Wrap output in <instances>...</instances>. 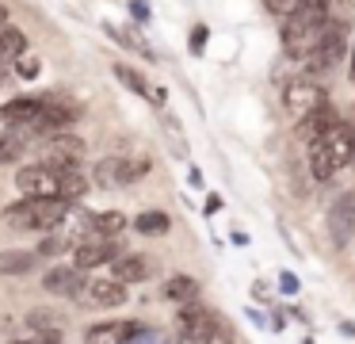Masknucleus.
Instances as JSON below:
<instances>
[{"label": "nucleus", "instance_id": "10", "mask_svg": "<svg viewBox=\"0 0 355 344\" xmlns=\"http://www.w3.org/2000/svg\"><path fill=\"white\" fill-rule=\"evenodd\" d=\"M16 188L27 199H42V195H58V168L46 165H27L16 172Z\"/></svg>", "mask_w": 355, "mask_h": 344}, {"label": "nucleus", "instance_id": "24", "mask_svg": "<svg viewBox=\"0 0 355 344\" xmlns=\"http://www.w3.org/2000/svg\"><path fill=\"white\" fill-rule=\"evenodd\" d=\"M24 145H27L24 134H16V130H4V134H0V165L16 161L19 153H24Z\"/></svg>", "mask_w": 355, "mask_h": 344}, {"label": "nucleus", "instance_id": "19", "mask_svg": "<svg viewBox=\"0 0 355 344\" xmlns=\"http://www.w3.org/2000/svg\"><path fill=\"white\" fill-rule=\"evenodd\" d=\"M35 260H39V252H27V249H8L0 252V272L4 275H24L35 268Z\"/></svg>", "mask_w": 355, "mask_h": 344}, {"label": "nucleus", "instance_id": "16", "mask_svg": "<svg viewBox=\"0 0 355 344\" xmlns=\"http://www.w3.org/2000/svg\"><path fill=\"white\" fill-rule=\"evenodd\" d=\"M85 295L92 298L96 306H123L126 302V283H119V279H92L85 287Z\"/></svg>", "mask_w": 355, "mask_h": 344}, {"label": "nucleus", "instance_id": "33", "mask_svg": "<svg viewBox=\"0 0 355 344\" xmlns=\"http://www.w3.org/2000/svg\"><path fill=\"white\" fill-rule=\"evenodd\" d=\"M283 290H286V295H291V290H298V279H294L291 272H283Z\"/></svg>", "mask_w": 355, "mask_h": 344}, {"label": "nucleus", "instance_id": "15", "mask_svg": "<svg viewBox=\"0 0 355 344\" xmlns=\"http://www.w3.org/2000/svg\"><path fill=\"white\" fill-rule=\"evenodd\" d=\"M111 268H115L119 283H141L149 275V260L141 256V252H119V256L111 260Z\"/></svg>", "mask_w": 355, "mask_h": 344}, {"label": "nucleus", "instance_id": "25", "mask_svg": "<svg viewBox=\"0 0 355 344\" xmlns=\"http://www.w3.org/2000/svg\"><path fill=\"white\" fill-rule=\"evenodd\" d=\"M115 76H119V81H123L130 92H138V96H153V88L146 84V76H141L138 69H130V65H115Z\"/></svg>", "mask_w": 355, "mask_h": 344}, {"label": "nucleus", "instance_id": "32", "mask_svg": "<svg viewBox=\"0 0 355 344\" xmlns=\"http://www.w3.org/2000/svg\"><path fill=\"white\" fill-rule=\"evenodd\" d=\"M130 15L134 19H149V4L146 0H130Z\"/></svg>", "mask_w": 355, "mask_h": 344}, {"label": "nucleus", "instance_id": "2", "mask_svg": "<svg viewBox=\"0 0 355 344\" xmlns=\"http://www.w3.org/2000/svg\"><path fill=\"white\" fill-rule=\"evenodd\" d=\"M69 214V203L58 195H42V199H19V203L4 206V222L12 229H54L65 222Z\"/></svg>", "mask_w": 355, "mask_h": 344}, {"label": "nucleus", "instance_id": "11", "mask_svg": "<svg viewBox=\"0 0 355 344\" xmlns=\"http://www.w3.org/2000/svg\"><path fill=\"white\" fill-rule=\"evenodd\" d=\"M176 321H180V333L187 336V344H202V336L210 333V325L218 321V313H214V310H207V306L187 302V306H180Z\"/></svg>", "mask_w": 355, "mask_h": 344}, {"label": "nucleus", "instance_id": "4", "mask_svg": "<svg viewBox=\"0 0 355 344\" xmlns=\"http://www.w3.org/2000/svg\"><path fill=\"white\" fill-rule=\"evenodd\" d=\"M39 165L46 168H80V161H85V142H80L77 134H69V130H58V134H50L46 142H42V153H39Z\"/></svg>", "mask_w": 355, "mask_h": 344}, {"label": "nucleus", "instance_id": "29", "mask_svg": "<svg viewBox=\"0 0 355 344\" xmlns=\"http://www.w3.org/2000/svg\"><path fill=\"white\" fill-rule=\"evenodd\" d=\"M12 344H65V341H62V333H35L27 341H12Z\"/></svg>", "mask_w": 355, "mask_h": 344}, {"label": "nucleus", "instance_id": "8", "mask_svg": "<svg viewBox=\"0 0 355 344\" xmlns=\"http://www.w3.org/2000/svg\"><path fill=\"white\" fill-rule=\"evenodd\" d=\"M42 104H46V96H19V99H12V104L0 107V119L12 122L16 134L31 138V126H35V119L42 115Z\"/></svg>", "mask_w": 355, "mask_h": 344}, {"label": "nucleus", "instance_id": "21", "mask_svg": "<svg viewBox=\"0 0 355 344\" xmlns=\"http://www.w3.org/2000/svg\"><path fill=\"white\" fill-rule=\"evenodd\" d=\"M134 229H138V234H149V237H161L172 229V218L164 211H141L138 218H134Z\"/></svg>", "mask_w": 355, "mask_h": 344}, {"label": "nucleus", "instance_id": "20", "mask_svg": "<svg viewBox=\"0 0 355 344\" xmlns=\"http://www.w3.org/2000/svg\"><path fill=\"white\" fill-rule=\"evenodd\" d=\"M164 295H168L172 302L187 306V302H195V298H199V283H195L191 275H172V279L164 283Z\"/></svg>", "mask_w": 355, "mask_h": 344}, {"label": "nucleus", "instance_id": "27", "mask_svg": "<svg viewBox=\"0 0 355 344\" xmlns=\"http://www.w3.org/2000/svg\"><path fill=\"white\" fill-rule=\"evenodd\" d=\"M202 344H233V329H230V325H225V321H222V318H218V321H214V325H210V333H207V336H202Z\"/></svg>", "mask_w": 355, "mask_h": 344}, {"label": "nucleus", "instance_id": "22", "mask_svg": "<svg viewBox=\"0 0 355 344\" xmlns=\"http://www.w3.org/2000/svg\"><path fill=\"white\" fill-rule=\"evenodd\" d=\"M92 229H96V237H115V234H123L126 229V214H119V211H103V214H92Z\"/></svg>", "mask_w": 355, "mask_h": 344}, {"label": "nucleus", "instance_id": "6", "mask_svg": "<svg viewBox=\"0 0 355 344\" xmlns=\"http://www.w3.org/2000/svg\"><path fill=\"white\" fill-rule=\"evenodd\" d=\"M329 237H332L336 249H347V245H352V237H355V188L344 191V195L332 203V211H329Z\"/></svg>", "mask_w": 355, "mask_h": 344}, {"label": "nucleus", "instance_id": "7", "mask_svg": "<svg viewBox=\"0 0 355 344\" xmlns=\"http://www.w3.org/2000/svg\"><path fill=\"white\" fill-rule=\"evenodd\" d=\"M283 104H286V111L294 115V119H306V115H313L321 104H329V96H324V88L317 81H294L291 88H286V96H283Z\"/></svg>", "mask_w": 355, "mask_h": 344}, {"label": "nucleus", "instance_id": "3", "mask_svg": "<svg viewBox=\"0 0 355 344\" xmlns=\"http://www.w3.org/2000/svg\"><path fill=\"white\" fill-rule=\"evenodd\" d=\"M344 50H347V27L344 23H324L306 61H309V69H317V73H321V69L329 73V69L344 58Z\"/></svg>", "mask_w": 355, "mask_h": 344}, {"label": "nucleus", "instance_id": "28", "mask_svg": "<svg viewBox=\"0 0 355 344\" xmlns=\"http://www.w3.org/2000/svg\"><path fill=\"white\" fill-rule=\"evenodd\" d=\"M263 8H268L271 15H279V19H283V15H291L294 8H298V0H263Z\"/></svg>", "mask_w": 355, "mask_h": 344}, {"label": "nucleus", "instance_id": "34", "mask_svg": "<svg viewBox=\"0 0 355 344\" xmlns=\"http://www.w3.org/2000/svg\"><path fill=\"white\" fill-rule=\"evenodd\" d=\"M347 73H352V81H355V50H352V69H347Z\"/></svg>", "mask_w": 355, "mask_h": 344}, {"label": "nucleus", "instance_id": "1", "mask_svg": "<svg viewBox=\"0 0 355 344\" xmlns=\"http://www.w3.org/2000/svg\"><path fill=\"white\" fill-rule=\"evenodd\" d=\"M352 161H355V130L344 126V122H336L324 138L309 142V172L317 180H332Z\"/></svg>", "mask_w": 355, "mask_h": 344}, {"label": "nucleus", "instance_id": "12", "mask_svg": "<svg viewBox=\"0 0 355 344\" xmlns=\"http://www.w3.org/2000/svg\"><path fill=\"white\" fill-rule=\"evenodd\" d=\"M141 333H146V325H138V321H100L85 333V344H130Z\"/></svg>", "mask_w": 355, "mask_h": 344}, {"label": "nucleus", "instance_id": "26", "mask_svg": "<svg viewBox=\"0 0 355 344\" xmlns=\"http://www.w3.org/2000/svg\"><path fill=\"white\" fill-rule=\"evenodd\" d=\"M27 321H31L35 333H39V329H42V333H58V329H62V321L54 318V310H31V318H27Z\"/></svg>", "mask_w": 355, "mask_h": 344}, {"label": "nucleus", "instance_id": "30", "mask_svg": "<svg viewBox=\"0 0 355 344\" xmlns=\"http://www.w3.org/2000/svg\"><path fill=\"white\" fill-rule=\"evenodd\" d=\"M39 58H24L19 61V76H24V81H31V76H39Z\"/></svg>", "mask_w": 355, "mask_h": 344}, {"label": "nucleus", "instance_id": "14", "mask_svg": "<svg viewBox=\"0 0 355 344\" xmlns=\"http://www.w3.org/2000/svg\"><path fill=\"white\" fill-rule=\"evenodd\" d=\"M336 122H340V115L332 111V104H321L313 115H306V119L298 122V138L302 142H317V138H324Z\"/></svg>", "mask_w": 355, "mask_h": 344}, {"label": "nucleus", "instance_id": "13", "mask_svg": "<svg viewBox=\"0 0 355 344\" xmlns=\"http://www.w3.org/2000/svg\"><path fill=\"white\" fill-rule=\"evenodd\" d=\"M42 287H46L50 295L77 298V295H85L88 279H85V272H80V268H50L46 279H42Z\"/></svg>", "mask_w": 355, "mask_h": 344}, {"label": "nucleus", "instance_id": "18", "mask_svg": "<svg viewBox=\"0 0 355 344\" xmlns=\"http://www.w3.org/2000/svg\"><path fill=\"white\" fill-rule=\"evenodd\" d=\"M27 50V35L19 27H0V69L8 65V61H16L19 54Z\"/></svg>", "mask_w": 355, "mask_h": 344}, {"label": "nucleus", "instance_id": "31", "mask_svg": "<svg viewBox=\"0 0 355 344\" xmlns=\"http://www.w3.org/2000/svg\"><path fill=\"white\" fill-rule=\"evenodd\" d=\"M207 35H210L207 27H195V31H191V54H202V46H207Z\"/></svg>", "mask_w": 355, "mask_h": 344}, {"label": "nucleus", "instance_id": "5", "mask_svg": "<svg viewBox=\"0 0 355 344\" xmlns=\"http://www.w3.org/2000/svg\"><path fill=\"white\" fill-rule=\"evenodd\" d=\"M324 27V23H321ZM321 27H313V23H306L298 12L283 15V50L291 54V58H309V50H313L317 35H321Z\"/></svg>", "mask_w": 355, "mask_h": 344}, {"label": "nucleus", "instance_id": "9", "mask_svg": "<svg viewBox=\"0 0 355 344\" xmlns=\"http://www.w3.org/2000/svg\"><path fill=\"white\" fill-rule=\"evenodd\" d=\"M119 245L111 241V237H85V241H77V249H73V268H80V272H88V268H100V264H111V260L119 256Z\"/></svg>", "mask_w": 355, "mask_h": 344}, {"label": "nucleus", "instance_id": "23", "mask_svg": "<svg viewBox=\"0 0 355 344\" xmlns=\"http://www.w3.org/2000/svg\"><path fill=\"white\" fill-rule=\"evenodd\" d=\"M294 12H298L306 23L321 27V23H329V0H298V8H294Z\"/></svg>", "mask_w": 355, "mask_h": 344}, {"label": "nucleus", "instance_id": "35", "mask_svg": "<svg viewBox=\"0 0 355 344\" xmlns=\"http://www.w3.org/2000/svg\"><path fill=\"white\" fill-rule=\"evenodd\" d=\"M347 4H355V0H347Z\"/></svg>", "mask_w": 355, "mask_h": 344}, {"label": "nucleus", "instance_id": "17", "mask_svg": "<svg viewBox=\"0 0 355 344\" xmlns=\"http://www.w3.org/2000/svg\"><path fill=\"white\" fill-rule=\"evenodd\" d=\"M85 195H88V180L80 176V168H58V199L80 203Z\"/></svg>", "mask_w": 355, "mask_h": 344}]
</instances>
